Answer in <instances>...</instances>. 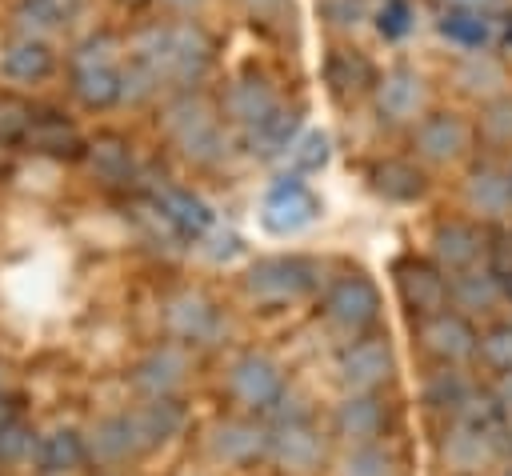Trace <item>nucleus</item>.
<instances>
[{
	"label": "nucleus",
	"instance_id": "obj_5",
	"mask_svg": "<svg viewBox=\"0 0 512 476\" xmlns=\"http://www.w3.org/2000/svg\"><path fill=\"white\" fill-rule=\"evenodd\" d=\"M316 216H320V200L312 196V188L300 176H280L260 204V224L272 236H292V232L308 228Z\"/></svg>",
	"mask_w": 512,
	"mask_h": 476
},
{
	"label": "nucleus",
	"instance_id": "obj_46",
	"mask_svg": "<svg viewBox=\"0 0 512 476\" xmlns=\"http://www.w3.org/2000/svg\"><path fill=\"white\" fill-rule=\"evenodd\" d=\"M28 448H32V440H28V432L20 424H8L0 432V460H20Z\"/></svg>",
	"mask_w": 512,
	"mask_h": 476
},
{
	"label": "nucleus",
	"instance_id": "obj_1",
	"mask_svg": "<svg viewBox=\"0 0 512 476\" xmlns=\"http://www.w3.org/2000/svg\"><path fill=\"white\" fill-rule=\"evenodd\" d=\"M128 60H140L168 92L196 88L216 56V40L196 20H148L128 36Z\"/></svg>",
	"mask_w": 512,
	"mask_h": 476
},
{
	"label": "nucleus",
	"instance_id": "obj_49",
	"mask_svg": "<svg viewBox=\"0 0 512 476\" xmlns=\"http://www.w3.org/2000/svg\"><path fill=\"white\" fill-rule=\"evenodd\" d=\"M116 4H124V8H136V4H148V0H116Z\"/></svg>",
	"mask_w": 512,
	"mask_h": 476
},
{
	"label": "nucleus",
	"instance_id": "obj_24",
	"mask_svg": "<svg viewBox=\"0 0 512 476\" xmlns=\"http://www.w3.org/2000/svg\"><path fill=\"white\" fill-rule=\"evenodd\" d=\"M332 424H336V432H340L348 444H372V440L384 432L388 412H384V404H380L372 392H352V396H344V400L336 404Z\"/></svg>",
	"mask_w": 512,
	"mask_h": 476
},
{
	"label": "nucleus",
	"instance_id": "obj_17",
	"mask_svg": "<svg viewBox=\"0 0 512 476\" xmlns=\"http://www.w3.org/2000/svg\"><path fill=\"white\" fill-rule=\"evenodd\" d=\"M212 456L232 464V468H248L260 456H268V428L256 420H220L212 428Z\"/></svg>",
	"mask_w": 512,
	"mask_h": 476
},
{
	"label": "nucleus",
	"instance_id": "obj_21",
	"mask_svg": "<svg viewBox=\"0 0 512 476\" xmlns=\"http://www.w3.org/2000/svg\"><path fill=\"white\" fill-rule=\"evenodd\" d=\"M184 372H188V356L180 344H160L152 348L136 372H132V384L152 400V396H172L180 384H184Z\"/></svg>",
	"mask_w": 512,
	"mask_h": 476
},
{
	"label": "nucleus",
	"instance_id": "obj_28",
	"mask_svg": "<svg viewBox=\"0 0 512 476\" xmlns=\"http://www.w3.org/2000/svg\"><path fill=\"white\" fill-rule=\"evenodd\" d=\"M492 456H496L492 432H488L484 424H464V420H456V428H452L448 440H444V464L456 468V472H476V468H484Z\"/></svg>",
	"mask_w": 512,
	"mask_h": 476
},
{
	"label": "nucleus",
	"instance_id": "obj_30",
	"mask_svg": "<svg viewBox=\"0 0 512 476\" xmlns=\"http://www.w3.org/2000/svg\"><path fill=\"white\" fill-rule=\"evenodd\" d=\"M296 136H300V108H284L280 104L268 120H260L252 132H244V144H248L252 156L272 160V156H284Z\"/></svg>",
	"mask_w": 512,
	"mask_h": 476
},
{
	"label": "nucleus",
	"instance_id": "obj_38",
	"mask_svg": "<svg viewBox=\"0 0 512 476\" xmlns=\"http://www.w3.org/2000/svg\"><path fill=\"white\" fill-rule=\"evenodd\" d=\"M340 476H392V456L372 444H352L340 460Z\"/></svg>",
	"mask_w": 512,
	"mask_h": 476
},
{
	"label": "nucleus",
	"instance_id": "obj_27",
	"mask_svg": "<svg viewBox=\"0 0 512 476\" xmlns=\"http://www.w3.org/2000/svg\"><path fill=\"white\" fill-rule=\"evenodd\" d=\"M324 80L328 88L344 100V96H360L376 84V68L360 48H332L324 60Z\"/></svg>",
	"mask_w": 512,
	"mask_h": 476
},
{
	"label": "nucleus",
	"instance_id": "obj_37",
	"mask_svg": "<svg viewBox=\"0 0 512 476\" xmlns=\"http://www.w3.org/2000/svg\"><path fill=\"white\" fill-rule=\"evenodd\" d=\"M424 396H428V404H432V408L460 416V408H464V404H468V396H472V384H468L460 372H436Z\"/></svg>",
	"mask_w": 512,
	"mask_h": 476
},
{
	"label": "nucleus",
	"instance_id": "obj_4",
	"mask_svg": "<svg viewBox=\"0 0 512 476\" xmlns=\"http://www.w3.org/2000/svg\"><path fill=\"white\" fill-rule=\"evenodd\" d=\"M316 284V264L304 256H264L244 272V288L264 304H284Z\"/></svg>",
	"mask_w": 512,
	"mask_h": 476
},
{
	"label": "nucleus",
	"instance_id": "obj_35",
	"mask_svg": "<svg viewBox=\"0 0 512 476\" xmlns=\"http://www.w3.org/2000/svg\"><path fill=\"white\" fill-rule=\"evenodd\" d=\"M84 456V436H76L72 428H56L36 444V460L44 472H72Z\"/></svg>",
	"mask_w": 512,
	"mask_h": 476
},
{
	"label": "nucleus",
	"instance_id": "obj_11",
	"mask_svg": "<svg viewBox=\"0 0 512 476\" xmlns=\"http://www.w3.org/2000/svg\"><path fill=\"white\" fill-rule=\"evenodd\" d=\"M392 368H396V360H392V348L384 336H360L336 360L340 384L352 392H376L392 376Z\"/></svg>",
	"mask_w": 512,
	"mask_h": 476
},
{
	"label": "nucleus",
	"instance_id": "obj_20",
	"mask_svg": "<svg viewBox=\"0 0 512 476\" xmlns=\"http://www.w3.org/2000/svg\"><path fill=\"white\" fill-rule=\"evenodd\" d=\"M52 64H56V56H52L48 40H40V36L16 32L0 44V72L16 84H40L52 72Z\"/></svg>",
	"mask_w": 512,
	"mask_h": 476
},
{
	"label": "nucleus",
	"instance_id": "obj_22",
	"mask_svg": "<svg viewBox=\"0 0 512 476\" xmlns=\"http://www.w3.org/2000/svg\"><path fill=\"white\" fill-rule=\"evenodd\" d=\"M84 160L92 168V176L108 188H124L136 176V160H132V144L120 132H100L96 140L84 144Z\"/></svg>",
	"mask_w": 512,
	"mask_h": 476
},
{
	"label": "nucleus",
	"instance_id": "obj_12",
	"mask_svg": "<svg viewBox=\"0 0 512 476\" xmlns=\"http://www.w3.org/2000/svg\"><path fill=\"white\" fill-rule=\"evenodd\" d=\"M324 312L332 324L348 328V332H364L376 316H380V292L368 276L352 272V276H340L328 296H324Z\"/></svg>",
	"mask_w": 512,
	"mask_h": 476
},
{
	"label": "nucleus",
	"instance_id": "obj_51",
	"mask_svg": "<svg viewBox=\"0 0 512 476\" xmlns=\"http://www.w3.org/2000/svg\"><path fill=\"white\" fill-rule=\"evenodd\" d=\"M508 176H512V172H508Z\"/></svg>",
	"mask_w": 512,
	"mask_h": 476
},
{
	"label": "nucleus",
	"instance_id": "obj_3",
	"mask_svg": "<svg viewBox=\"0 0 512 476\" xmlns=\"http://www.w3.org/2000/svg\"><path fill=\"white\" fill-rule=\"evenodd\" d=\"M120 56L124 44L112 32H88L68 52V88L84 108L104 112L120 104Z\"/></svg>",
	"mask_w": 512,
	"mask_h": 476
},
{
	"label": "nucleus",
	"instance_id": "obj_8",
	"mask_svg": "<svg viewBox=\"0 0 512 476\" xmlns=\"http://www.w3.org/2000/svg\"><path fill=\"white\" fill-rule=\"evenodd\" d=\"M228 392L244 404V408H256V412H268L280 396H284V372L272 356L264 352H244L232 360L228 368Z\"/></svg>",
	"mask_w": 512,
	"mask_h": 476
},
{
	"label": "nucleus",
	"instance_id": "obj_50",
	"mask_svg": "<svg viewBox=\"0 0 512 476\" xmlns=\"http://www.w3.org/2000/svg\"><path fill=\"white\" fill-rule=\"evenodd\" d=\"M460 4H484V0H460Z\"/></svg>",
	"mask_w": 512,
	"mask_h": 476
},
{
	"label": "nucleus",
	"instance_id": "obj_26",
	"mask_svg": "<svg viewBox=\"0 0 512 476\" xmlns=\"http://www.w3.org/2000/svg\"><path fill=\"white\" fill-rule=\"evenodd\" d=\"M452 84L464 92V96H476V100H496L504 96L508 88V72L496 56H488L484 48L480 52H468L456 68H452Z\"/></svg>",
	"mask_w": 512,
	"mask_h": 476
},
{
	"label": "nucleus",
	"instance_id": "obj_43",
	"mask_svg": "<svg viewBox=\"0 0 512 476\" xmlns=\"http://www.w3.org/2000/svg\"><path fill=\"white\" fill-rule=\"evenodd\" d=\"M320 16L336 32H356L368 20V0H320Z\"/></svg>",
	"mask_w": 512,
	"mask_h": 476
},
{
	"label": "nucleus",
	"instance_id": "obj_39",
	"mask_svg": "<svg viewBox=\"0 0 512 476\" xmlns=\"http://www.w3.org/2000/svg\"><path fill=\"white\" fill-rule=\"evenodd\" d=\"M284 156L292 160L296 172H320V168L328 164V136L316 132V128H312V132H300Z\"/></svg>",
	"mask_w": 512,
	"mask_h": 476
},
{
	"label": "nucleus",
	"instance_id": "obj_16",
	"mask_svg": "<svg viewBox=\"0 0 512 476\" xmlns=\"http://www.w3.org/2000/svg\"><path fill=\"white\" fill-rule=\"evenodd\" d=\"M420 344L440 364H460V360H468L476 352V332H472V324L464 316L444 308V312H436V316H428L420 324Z\"/></svg>",
	"mask_w": 512,
	"mask_h": 476
},
{
	"label": "nucleus",
	"instance_id": "obj_7",
	"mask_svg": "<svg viewBox=\"0 0 512 476\" xmlns=\"http://www.w3.org/2000/svg\"><path fill=\"white\" fill-rule=\"evenodd\" d=\"M268 456L284 468V472H312L320 468L324 460V444H320V432L304 420V412H288L280 416L272 428H268Z\"/></svg>",
	"mask_w": 512,
	"mask_h": 476
},
{
	"label": "nucleus",
	"instance_id": "obj_18",
	"mask_svg": "<svg viewBox=\"0 0 512 476\" xmlns=\"http://www.w3.org/2000/svg\"><path fill=\"white\" fill-rule=\"evenodd\" d=\"M440 36L456 48H468V52H480L488 48L492 40H500V20L492 12H484L480 4H456L448 8L440 20H436Z\"/></svg>",
	"mask_w": 512,
	"mask_h": 476
},
{
	"label": "nucleus",
	"instance_id": "obj_15",
	"mask_svg": "<svg viewBox=\"0 0 512 476\" xmlns=\"http://www.w3.org/2000/svg\"><path fill=\"white\" fill-rule=\"evenodd\" d=\"M164 320H168V332L180 336V340H188V344H212L220 336V328H224L220 308L204 292H192V288L188 292H176L168 300Z\"/></svg>",
	"mask_w": 512,
	"mask_h": 476
},
{
	"label": "nucleus",
	"instance_id": "obj_48",
	"mask_svg": "<svg viewBox=\"0 0 512 476\" xmlns=\"http://www.w3.org/2000/svg\"><path fill=\"white\" fill-rule=\"evenodd\" d=\"M160 4H164L168 12H176V16H192V12H196L204 0H160Z\"/></svg>",
	"mask_w": 512,
	"mask_h": 476
},
{
	"label": "nucleus",
	"instance_id": "obj_47",
	"mask_svg": "<svg viewBox=\"0 0 512 476\" xmlns=\"http://www.w3.org/2000/svg\"><path fill=\"white\" fill-rule=\"evenodd\" d=\"M496 404H500L504 412H512V372H504V376H500V388H496Z\"/></svg>",
	"mask_w": 512,
	"mask_h": 476
},
{
	"label": "nucleus",
	"instance_id": "obj_23",
	"mask_svg": "<svg viewBox=\"0 0 512 476\" xmlns=\"http://www.w3.org/2000/svg\"><path fill=\"white\" fill-rule=\"evenodd\" d=\"M484 252V232L468 220H448L432 232V256H436V268L444 272H460V268H472Z\"/></svg>",
	"mask_w": 512,
	"mask_h": 476
},
{
	"label": "nucleus",
	"instance_id": "obj_19",
	"mask_svg": "<svg viewBox=\"0 0 512 476\" xmlns=\"http://www.w3.org/2000/svg\"><path fill=\"white\" fill-rule=\"evenodd\" d=\"M24 144L40 156H56V160H76L84 156V136L80 128L64 116V112H32V124L24 132Z\"/></svg>",
	"mask_w": 512,
	"mask_h": 476
},
{
	"label": "nucleus",
	"instance_id": "obj_6",
	"mask_svg": "<svg viewBox=\"0 0 512 476\" xmlns=\"http://www.w3.org/2000/svg\"><path fill=\"white\" fill-rule=\"evenodd\" d=\"M372 100H376V112L384 124H416L424 104H428V84L416 68L396 64L384 76H376Z\"/></svg>",
	"mask_w": 512,
	"mask_h": 476
},
{
	"label": "nucleus",
	"instance_id": "obj_31",
	"mask_svg": "<svg viewBox=\"0 0 512 476\" xmlns=\"http://www.w3.org/2000/svg\"><path fill=\"white\" fill-rule=\"evenodd\" d=\"M76 8H80V0H16L12 4V24L24 36L48 40L52 32H60L76 16Z\"/></svg>",
	"mask_w": 512,
	"mask_h": 476
},
{
	"label": "nucleus",
	"instance_id": "obj_14",
	"mask_svg": "<svg viewBox=\"0 0 512 476\" xmlns=\"http://www.w3.org/2000/svg\"><path fill=\"white\" fill-rule=\"evenodd\" d=\"M148 200L160 208V216L172 224V232L180 240H200L212 228V208L200 196H192L188 188L168 184L164 176H160V184H148Z\"/></svg>",
	"mask_w": 512,
	"mask_h": 476
},
{
	"label": "nucleus",
	"instance_id": "obj_40",
	"mask_svg": "<svg viewBox=\"0 0 512 476\" xmlns=\"http://www.w3.org/2000/svg\"><path fill=\"white\" fill-rule=\"evenodd\" d=\"M416 28V8L412 0H384L380 12H376V32L384 40H404L408 32Z\"/></svg>",
	"mask_w": 512,
	"mask_h": 476
},
{
	"label": "nucleus",
	"instance_id": "obj_33",
	"mask_svg": "<svg viewBox=\"0 0 512 476\" xmlns=\"http://www.w3.org/2000/svg\"><path fill=\"white\" fill-rule=\"evenodd\" d=\"M84 452L96 456L100 464H116V460L132 456L136 444H132V432H128V416H104V420H96L92 432H88V440H84Z\"/></svg>",
	"mask_w": 512,
	"mask_h": 476
},
{
	"label": "nucleus",
	"instance_id": "obj_44",
	"mask_svg": "<svg viewBox=\"0 0 512 476\" xmlns=\"http://www.w3.org/2000/svg\"><path fill=\"white\" fill-rule=\"evenodd\" d=\"M28 124H32V104L12 92H0V140H24Z\"/></svg>",
	"mask_w": 512,
	"mask_h": 476
},
{
	"label": "nucleus",
	"instance_id": "obj_25",
	"mask_svg": "<svg viewBox=\"0 0 512 476\" xmlns=\"http://www.w3.org/2000/svg\"><path fill=\"white\" fill-rule=\"evenodd\" d=\"M184 424V412L172 396H152L144 408L128 412V432H132V444L136 452H148L156 444H164L168 436H176Z\"/></svg>",
	"mask_w": 512,
	"mask_h": 476
},
{
	"label": "nucleus",
	"instance_id": "obj_52",
	"mask_svg": "<svg viewBox=\"0 0 512 476\" xmlns=\"http://www.w3.org/2000/svg\"><path fill=\"white\" fill-rule=\"evenodd\" d=\"M508 476H512V472H508Z\"/></svg>",
	"mask_w": 512,
	"mask_h": 476
},
{
	"label": "nucleus",
	"instance_id": "obj_42",
	"mask_svg": "<svg viewBox=\"0 0 512 476\" xmlns=\"http://www.w3.org/2000/svg\"><path fill=\"white\" fill-rule=\"evenodd\" d=\"M480 132L492 144H512V96L488 100V108L480 112Z\"/></svg>",
	"mask_w": 512,
	"mask_h": 476
},
{
	"label": "nucleus",
	"instance_id": "obj_2",
	"mask_svg": "<svg viewBox=\"0 0 512 476\" xmlns=\"http://www.w3.org/2000/svg\"><path fill=\"white\" fill-rule=\"evenodd\" d=\"M160 128L180 148V156L200 164V168H216L228 156V132L220 124V112L196 88L168 96V104L160 112Z\"/></svg>",
	"mask_w": 512,
	"mask_h": 476
},
{
	"label": "nucleus",
	"instance_id": "obj_32",
	"mask_svg": "<svg viewBox=\"0 0 512 476\" xmlns=\"http://www.w3.org/2000/svg\"><path fill=\"white\" fill-rule=\"evenodd\" d=\"M372 192L396 204H408L416 196H424V172L412 160H380L372 168Z\"/></svg>",
	"mask_w": 512,
	"mask_h": 476
},
{
	"label": "nucleus",
	"instance_id": "obj_29",
	"mask_svg": "<svg viewBox=\"0 0 512 476\" xmlns=\"http://www.w3.org/2000/svg\"><path fill=\"white\" fill-rule=\"evenodd\" d=\"M464 200L476 216L484 220H500L512 212V176L496 172V168H476L464 184Z\"/></svg>",
	"mask_w": 512,
	"mask_h": 476
},
{
	"label": "nucleus",
	"instance_id": "obj_45",
	"mask_svg": "<svg viewBox=\"0 0 512 476\" xmlns=\"http://www.w3.org/2000/svg\"><path fill=\"white\" fill-rule=\"evenodd\" d=\"M240 8H244L248 20L260 24V28H284V24H292V16H296L292 0H240Z\"/></svg>",
	"mask_w": 512,
	"mask_h": 476
},
{
	"label": "nucleus",
	"instance_id": "obj_13",
	"mask_svg": "<svg viewBox=\"0 0 512 476\" xmlns=\"http://www.w3.org/2000/svg\"><path fill=\"white\" fill-rule=\"evenodd\" d=\"M396 288H400V300L412 316L428 320L436 312L448 308V276L444 268L436 264H424V260H404L396 268Z\"/></svg>",
	"mask_w": 512,
	"mask_h": 476
},
{
	"label": "nucleus",
	"instance_id": "obj_41",
	"mask_svg": "<svg viewBox=\"0 0 512 476\" xmlns=\"http://www.w3.org/2000/svg\"><path fill=\"white\" fill-rule=\"evenodd\" d=\"M476 348H480V356H484L488 368H496L500 376L512 372V324H496V328H488V332L480 336Z\"/></svg>",
	"mask_w": 512,
	"mask_h": 476
},
{
	"label": "nucleus",
	"instance_id": "obj_34",
	"mask_svg": "<svg viewBox=\"0 0 512 476\" xmlns=\"http://www.w3.org/2000/svg\"><path fill=\"white\" fill-rule=\"evenodd\" d=\"M496 296H500V276H496V272L460 268V272L448 280V300H456V308L484 312V308L496 304Z\"/></svg>",
	"mask_w": 512,
	"mask_h": 476
},
{
	"label": "nucleus",
	"instance_id": "obj_36",
	"mask_svg": "<svg viewBox=\"0 0 512 476\" xmlns=\"http://www.w3.org/2000/svg\"><path fill=\"white\" fill-rule=\"evenodd\" d=\"M160 92H164V84L140 60H124L120 64V104H148Z\"/></svg>",
	"mask_w": 512,
	"mask_h": 476
},
{
	"label": "nucleus",
	"instance_id": "obj_9",
	"mask_svg": "<svg viewBox=\"0 0 512 476\" xmlns=\"http://www.w3.org/2000/svg\"><path fill=\"white\" fill-rule=\"evenodd\" d=\"M468 144H472V128L460 112H428L412 128V148L428 164H452L468 152Z\"/></svg>",
	"mask_w": 512,
	"mask_h": 476
},
{
	"label": "nucleus",
	"instance_id": "obj_10",
	"mask_svg": "<svg viewBox=\"0 0 512 476\" xmlns=\"http://www.w3.org/2000/svg\"><path fill=\"white\" fill-rule=\"evenodd\" d=\"M276 108H280V96L268 84V76H260V72H240L236 80H228V88L220 96V116L228 124H236L240 132H252Z\"/></svg>",
	"mask_w": 512,
	"mask_h": 476
}]
</instances>
